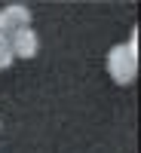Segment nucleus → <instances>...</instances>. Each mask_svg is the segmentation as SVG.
Segmentation results:
<instances>
[{
    "instance_id": "f257e3e1",
    "label": "nucleus",
    "mask_w": 141,
    "mask_h": 153,
    "mask_svg": "<svg viewBox=\"0 0 141 153\" xmlns=\"http://www.w3.org/2000/svg\"><path fill=\"white\" fill-rule=\"evenodd\" d=\"M107 74L113 83L129 86L138 76V37H132L129 43H120L107 52Z\"/></svg>"
},
{
    "instance_id": "f03ea898",
    "label": "nucleus",
    "mask_w": 141,
    "mask_h": 153,
    "mask_svg": "<svg viewBox=\"0 0 141 153\" xmlns=\"http://www.w3.org/2000/svg\"><path fill=\"white\" fill-rule=\"evenodd\" d=\"M25 28H31V9L28 6L12 3L6 9H0V34L3 37L16 34V31H25Z\"/></svg>"
},
{
    "instance_id": "7ed1b4c3",
    "label": "nucleus",
    "mask_w": 141,
    "mask_h": 153,
    "mask_svg": "<svg viewBox=\"0 0 141 153\" xmlns=\"http://www.w3.org/2000/svg\"><path fill=\"white\" fill-rule=\"evenodd\" d=\"M9 49H12V58H34L37 49H40V43H37V34H34L31 28L9 34Z\"/></svg>"
},
{
    "instance_id": "20e7f679",
    "label": "nucleus",
    "mask_w": 141,
    "mask_h": 153,
    "mask_svg": "<svg viewBox=\"0 0 141 153\" xmlns=\"http://www.w3.org/2000/svg\"><path fill=\"white\" fill-rule=\"evenodd\" d=\"M12 61H16V58H12V49H9V37L0 34V71H6Z\"/></svg>"
}]
</instances>
